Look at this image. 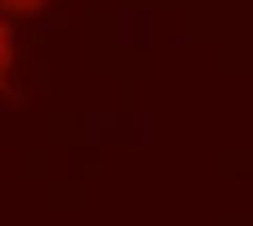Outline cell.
<instances>
[{"label":"cell","mask_w":253,"mask_h":226,"mask_svg":"<svg viewBox=\"0 0 253 226\" xmlns=\"http://www.w3.org/2000/svg\"><path fill=\"white\" fill-rule=\"evenodd\" d=\"M13 68H15V38L9 21L0 13V93H11Z\"/></svg>","instance_id":"cell-1"},{"label":"cell","mask_w":253,"mask_h":226,"mask_svg":"<svg viewBox=\"0 0 253 226\" xmlns=\"http://www.w3.org/2000/svg\"><path fill=\"white\" fill-rule=\"evenodd\" d=\"M49 0H0V13L9 17H30L41 13Z\"/></svg>","instance_id":"cell-2"}]
</instances>
